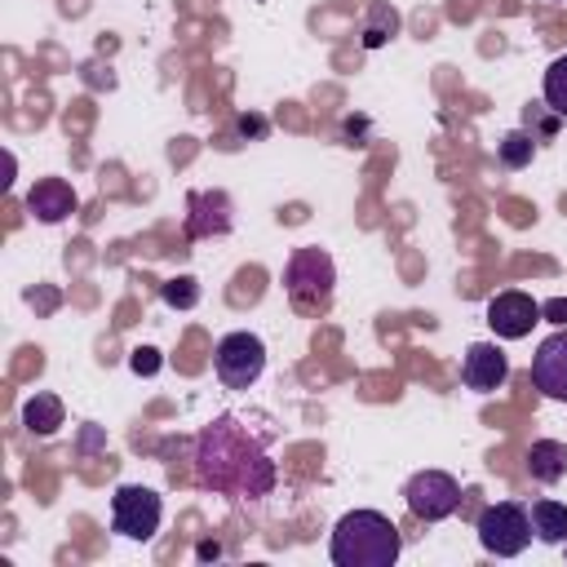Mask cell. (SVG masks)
I'll return each mask as SVG.
<instances>
[{
  "label": "cell",
  "instance_id": "obj_1",
  "mask_svg": "<svg viewBox=\"0 0 567 567\" xmlns=\"http://www.w3.org/2000/svg\"><path fill=\"white\" fill-rule=\"evenodd\" d=\"M195 474L204 487L239 501H257L275 487V461L235 416H217L213 425H204L195 443Z\"/></svg>",
  "mask_w": 567,
  "mask_h": 567
},
{
  "label": "cell",
  "instance_id": "obj_2",
  "mask_svg": "<svg viewBox=\"0 0 567 567\" xmlns=\"http://www.w3.org/2000/svg\"><path fill=\"white\" fill-rule=\"evenodd\" d=\"M399 549H403L399 527L377 509L341 514L332 527V545H328L337 567H390L399 558Z\"/></svg>",
  "mask_w": 567,
  "mask_h": 567
},
{
  "label": "cell",
  "instance_id": "obj_3",
  "mask_svg": "<svg viewBox=\"0 0 567 567\" xmlns=\"http://www.w3.org/2000/svg\"><path fill=\"white\" fill-rule=\"evenodd\" d=\"M332 288H337V266L323 248L315 244H301L292 248V257L284 261V292L297 310L306 315H319L332 306Z\"/></svg>",
  "mask_w": 567,
  "mask_h": 567
},
{
  "label": "cell",
  "instance_id": "obj_4",
  "mask_svg": "<svg viewBox=\"0 0 567 567\" xmlns=\"http://www.w3.org/2000/svg\"><path fill=\"white\" fill-rule=\"evenodd\" d=\"M478 545L487 549V554H496V558H514V554H523L527 549V540H532V514L518 505V501H496V505H487L483 514H478Z\"/></svg>",
  "mask_w": 567,
  "mask_h": 567
},
{
  "label": "cell",
  "instance_id": "obj_5",
  "mask_svg": "<svg viewBox=\"0 0 567 567\" xmlns=\"http://www.w3.org/2000/svg\"><path fill=\"white\" fill-rule=\"evenodd\" d=\"M213 368L226 390H248L266 372V341L257 332H226L213 350Z\"/></svg>",
  "mask_w": 567,
  "mask_h": 567
},
{
  "label": "cell",
  "instance_id": "obj_6",
  "mask_svg": "<svg viewBox=\"0 0 567 567\" xmlns=\"http://www.w3.org/2000/svg\"><path fill=\"white\" fill-rule=\"evenodd\" d=\"M159 518H164V501L159 492L142 487V483H124L115 487L111 496V527L128 540H151L159 532Z\"/></svg>",
  "mask_w": 567,
  "mask_h": 567
},
{
  "label": "cell",
  "instance_id": "obj_7",
  "mask_svg": "<svg viewBox=\"0 0 567 567\" xmlns=\"http://www.w3.org/2000/svg\"><path fill=\"white\" fill-rule=\"evenodd\" d=\"M403 501L408 509L421 518V523H439L447 514H456L461 505V483L447 474V470H416L403 487Z\"/></svg>",
  "mask_w": 567,
  "mask_h": 567
},
{
  "label": "cell",
  "instance_id": "obj_8",
  "mask_svg": "<svg viewBox=\"0 0 567 567\" xmlns=\"http://www.w3.org/2000/svg\"><path fill=\"white\" fill-rule=\"evenodd\" d=\"M532 323H540V301H536V297L509 288V292H496V297L487 301V328H492L496 337L518 341V337L532 332Z\"/></svg>",
  "mask_w": 567,
  "mask_h": 567
},
{
  "label": "cell",
  "instance_id": "obj_9",
  "mask_svg": "<svg viewBox=\"0 0 567 567\" xmlns=\"http://www.w3.org/2000/svg\"><path fill=\"white\" fill-rule=\"evenodd\" d=\"M532 385L545 399L567 403V328H558L554 337H545L532 354Z\"/></svg>",
  "mask_w": 567,
  "mask_h": 567
},
{
  "label": "cell",
  "instance_id": "obj_10",
  "mask_svg": "<svg viewBox=\"0 0 567 567\" xmlns=\"http://www.w3.org/2000/svg\"><path fill=\"white\" fill-rule=\"evenodd\" d=\"M186 235L190 239L230 235V195L226 190H190L186 195Z\"/></svg>",
  "mask_w": 567,
  "mask_h": 567
},
{
  "label": "cell",
  "instance_id": "obj_11",
  "mask_svg": "<svg viewBox=\"0 0 567 567\" xmlns=\"http://www.w3.org/2000/svg\"><path fill=\"white\" fill-rule=\"evenodd\" d=\"M505 377H509V359H505V350H501L496 341H474V346L465 350V359H461V381H465L470 390L492 394V390L505 385Z\"/></svg>",
  "mask_w": 567,
  "mask_h": 567
},
{
  "label": "cell",
  "instance_id": "obj_12",
  "mask_svg": "<svg viewBox=\"0 0 567 567\" xmlns=\"http://www.w3.org/2000/svg\"><path fill=\"white\" fill-rule=\"evenodd\" d=\"M75 190H71V182H62V177H40L31 190H27V213L35 217V221H44V226H58V221H66L71 213H75Z\"/></svg>",
  "mask_w": 567,
  "mask_h": 567
},
{
  "label": "cell",
  "instance_id": "obj_13",
  "mask_svg": "<svg viewBox=\"0 0 567 567\" xmlns=\"http://www.w3.org/2000/svg\"><path fill=\"white\" fill-rule=\"evenodd\" d=\"M527 474H532L536 483H558V478H567V443H558V439H536V443L527 447Z\"/></svg>",
  "mask_w": 567,
  "mask_h": 567
},
{
  "label": "cell",
  "instance_id": "obj_14",
  "mask_svg": "<svg viewBox=\"0 0 567 567\" xmlns=\"http://www.w3.org/2000/svg\"><path fill=\"white\" fill-rule=\"evenodd\" d=\"M66 421V408H62V399L58 394H31L27 403H22V425L31 430V434H53L58 425Z\"/></svg>",
  "mask_w": 567,
  "mask_h": 567
},
{
  "label": "cell",
  "instance_id": "obj_15",
  "mask_svg": "<svg viewBox=\"0 0 567 567\" xmlns=\"http://www.w3.org/2000/svg\"><path fill=\"white\" fill-rule=\"evenodd\" d=\"M532 532H536V540H545V545H563L567 540V505L563 501H536L532 505Z\"/></svg>",
  "mask_w": 567,
  "mask_h": 567
},
{
  "label": "cell",
  "instance_id": "obj_16",
  "mask_svg": "<svg viewBox=\"0 0 567 567\" xmlns=\"http://www.w3.org/2000/svg\"><path fill=\"white\" fill-rule=\"evenodd\" d=\"M496 155H501L505 168H527V164L536 159V137H532L527 128H514V133H505V137L496 142Z\"/></svg>",
  "mask_w": 567,
  "mask_h": 567
},
{
  "label": "cell",
  "instance_id": "obj_17",
  "mask_svg": "<svg viewBox=\"0 0 567 567\" xmlns=\"http://www.w3.org/2000/svg\"><path fill=\"white\" fill-rule=\"evenodd\" d=\"M394 31H399V13H394L390 4H372L368 27H363V49H381Z\"/></svg>",
  "mask_w": 567,
  "mask_h": 567
},
{
  "label": "cell",
  "instance_id": "obj_18",
  "mask_svg": "<svg viewBox=\"0 0 567 567\" xmlns=\"http://www.w3.org/2000/svg\"><path fill=\"white\" fill-rule=\"evenodd\" d=\"M545 106L554 115H567V53L554 58L549 71H545Z\"/></svg>",
  "mask_w": 567,
  "mask_h": 567
},
{
  "label": "cell",
  "instance_id": "obj_19",
  "mask_svg": "<svg viewBox=\"0 0 567 567\" xmlns=\"http://www.w3.org/2000/svg\"><path fill=\"white\" fill-rule=\"evenodd\" d=\"M159 297L173 310H190V306H199V279L195 275H177V279L159 284Z\"/></svg>",
  "mask_w": 567,
  "mask_h": 567
},
{
  "label": "cell",
  "instance_id": "obj_20",
  "mask_svg": "<svg viewBox=\"0 0 567 567\" xmlns=\"http://www.w3.org/2000/svg\"><path fill=\"white\" fill-rule=\"evenodd\" d=\"M545 111H549L545 102H532V106H527V133H532L536 142H540V137H554V133H558V120H563V115H545Z\"/></svg>",
  "mask_w": 567,
  "mask_h": 567
},
{
  "label": "cell",
  "instance_id": "obj_21",
  "mask_svg": "<svg viewBox=\"0 0 567 567\" xmlns=\"http://www.w3.org/2000/svg\"><path fill=\"white\" fill-rule=\"evenodd\" d=\"M128 368H133L137 377H155V372H159V350H155V346L133 350V354H128Z\"/></svg>",
  "mask_w": 567,
  "mask_h": 567
},
{
  "label": "cell",
  "instance_id": "obj_22",
  "mask_svg": "<svg viewBox=\"0 0 567 567\" xmlns=\"http://www.w3.org/2000/svg\"><path fill=\"white\" fill-rule=\"evenodd\" d=\"M540 319H549V323L567 328V297H554V301H545V306H540Z\"/></svg>",
  "mask_w": 567,
  "mask_h": 567
},
{
  "label": "cell",
  "instance_id": "obj_23",
  "mask_svg": "<svg viewBox=\"0 0 567 567\" xmlns=\"http://www.w3.org/2000/svg\"><path fill=\"white\" fill-rule=\"evenodd\" d=\"M239 133H266V120L261 115H239Z\"/></svg>",
  "mask_w": 567,
  "mask_h": 567
}]
</instances>
